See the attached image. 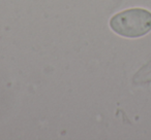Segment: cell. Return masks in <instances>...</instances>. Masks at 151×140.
Instances as JSON below:
<instances>
[{
    "mask_svg": "<svg viewBox=\"0 0 151 140\" xmlns=\"http://www.w3.org/2000/svg\"><path fill=\"white\" fill-rule=\"evenodd\" d=\"M110 27L123 37H142L151 31V13L144 9H126L112 17Z\"/></svg>",
    "mask_w": 151,
    "mask_h": 140,
    "instance_id": "cell-1",
    "label": "cell"
}]
</instances>
